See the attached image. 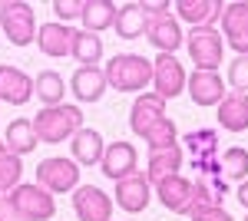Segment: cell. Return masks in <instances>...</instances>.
I'll use <instances>...</instances> for the list:
<instances>
[{
  "label": "cell",
  "mask_w": 248,
  "mask_h": 221,
  "mask_svg": "<svg viewBox=\"0 0 248 221\" xmlns=\"http://www.w3.org/2000/svg\"><path fill=\"white\" fill-rule=\"evenodd\" d=\"M20 172H23L20 155H14L10 148L0 142V192H14L20 185Z\"/></svg>",
  "instance_id": "cell-31"
},
{
  "label": "cell",
  "mask_w": 248,
  "mask_h": 221,
  "mask_svg": "<svg viewBox=\"0 0 248 221\" xmlns=\"http://www.w3.org/2000/svg\"><path fill=\"white\" fill-rule=\"evenodd\" d=\"M116 3L109 0H83V30H90V33H99V30H106V27H113L116 23Z\"/></svg>",
  "instance_id": "cell-26"
},
{
  "label": "cell",
  "mask_w": 248,
  "mask_h": 221,
  "mask_svg": "<svg viewBox=\"0 0 248 221\" xmlns=\"http://www.w3.org/2000/svg\"><path fill=\"white\" fill-rule=\"evenodd\" d=\"M146 37H149V43H153L159 53H169L175 56V50L186 43V37H182V27H179V20L172 17H162V20H153L149 23V30H146Z\"/></svg>",
  "instance_id": "cell-18"
},
{
  "label": "cell",
  "mask_w": 248,
  "mask_h": 221,
  "mask_svg": "<svg viewBox=\"0 0 248 221\" xmlns=\"http://www.w3.org/2000/svg\"><path fill=\"white\" fill-rule=\"evenodd\" d=\"M70 152H73V162L77 165H99L106 146H103V135L96 129H79L70 139Z\"/></svg>",
  "instance_id": "cell-20"
},
{
  "label": "cell",
  "mask_w": 248,
  "mask_h": 221,
  "mask_svg": "<svg viewBox=\"0 0 248 221\" xmlns=\"http://www.w3.org/2000/svg\"><path fill=\"white\" fill-rule=\"evenodd\" d=\"M73 96L77 103H99L103 92H106V73L99 66H79L73 73Z\"/></svg>",
  "instance_id": "cell-19"
},
{
  "label": "cell",
  "mask_w": 248,
  "mask_h": 221,
  "mask_svg": "<svg viewBox=\"0 0 248 221\" xmlns=\"http://www.w3.org/2000/svg\"><path fill=\"white\" fill-rule=\"evenodd\" d=\"M73 211H77L79 221H109L113 198L96 185H79L73 192Z\"/></svg>",
  "instance_id": "cell-9"
},
{
  "label": "cell",
  "mask_w": 248,
  "mask_h": 221,
  "mask_svg": "<svg viewBox=\"0 0 248 221\" xmlns=\"http://www.w3.org/2000/svg\"><path fill=\"white\" fill-rule=\"evenodd\" d=\"M238 205H245V208H248V178L238 185Z\"/></svg>",
  "instance_id": "cell-37"
},
{
  "label": "cell",
  "mask_w": 248,
  "mask_h": 221,
  "mask_svg": "<svg viewBox=\"0 0 248 221\" xmlns=\"http://www.w3.org/2000/svg\"><path fill=\"white\" fill-rule=\"evenodd\" d=\"M192 221H235L225 211V208H209V211H199V215H192Z\"/></svg>",
  "instance_id": "cell-35"
},
{
  "label": "cell",
  "mask_w": 248,
  "mask_h": 221,
  "mask_svg": "<svg viewBox=\"0 0 248 221\" xmlns=\"http://www.w3.org/2000/svg\"><path fill=\"white\" fill-rule=\"evenodd\" d=\"M33 96L43 99V106H60L63 96H66V83H63V76L53 73V70H43V73L33 79Z\"/></svg>",
  "instance_id": "cell-28"
},
{
  "label": "cell",
  "mask_w": 248,
  "mask_h": 221,
  "mask_svg": "<svg viewBox=\"0 0 248 221\" xmlns=\"http://www.w3.org/2000/svg\"><path fill=\"white\" fill-rule=\"evenodd\" d=\"M0 221H23L17 215V208L10 205V198H7V192H0Z\"/></svg>",
  "instance_id": "cell-36"
},
{
  "label": "cell",
  "mask_w": 248,
  "mask_h": 221,
  "mask_svg": "<svg viewBox=\"0 0 248 221\" xmlns=\"http://www.w3.org/2000/svg\"><path fill=\"white\" fill-rule=\"evenodd\" d=\"M139 7H142V14H146V20L153 23V20H162V17H169V3L166 0H139Z\"/></svg>",
  "instance_id": "cell-34"
},
{
  "label": "cell",
  "mask_w": 248,
  "mask_h": 221,
  "mask_svg": "<svg viewBox=\"0 0 248 221\" xmlns=\"http://www.w3.org/2000/svg\"><path fill=\"white\" fill-rule=\"evenodd\" d=\"M113 198H116V205H119L123 211H129V215L146 211V205H149V178H146L142 172H133V175L119 178Z\"/></svg>",
  "instance_id": "cell-12"
},
{
  "label": "cell",
  "mask_w": 248,
  "mask_h": 221,
  "mask_svg": "<svg viewBox=\"0 0 248 221\" xmlns=\"http://www.w3.org/2000/svg\"><path fill=\"white\" fill-rule=\"evenodd\" d=\"M218 20H222V40L235 50V56H248V0L225 3Z\"/></svg>",
  "instance_id": "cell-8"
},
{
  "label": "cell",
  "mask_w": 248,
  "mask_h": 221,
  "mask_svg": "<svg viewBox=\"0 0 248 221\" xmlns=\"http://www.w3.org/2000/svg\"><path fill=\"white\" fill-rule=\"evenodd\" d=\"M218 168H222V178L225 182H245L248 178V152L245 148H229L218 155Z\"/></svg>",
  "instance_id": "cell-29"
},
{
  "label": "cell",
  "mask_w": 248,
  "mask_h": 221,
  "mask_svg": "<svg viewBox=\"0 0 248 221\" xmlns=\"http://www.w3.org/2000/svg\"><path fill=\"white\" fill-rule=\"evenodd\" d=\"M53 14L60 17V23L83 17V0H53Z\"/></svg>",
  "instance_id": "cell-33"
},
{
  "label": "cell",
  "mask_w": 248,
  "mask_h": 221,
  "mask_svg": "<svg viewBox=\"0 0 248 221\" xmlns=\"http://www.w3.org/2000/svg\"><path fill=\"white\" fill-rule=\"evenodd\" d=\"M186 89H189V99L195 106H218V103L225 99V83H222L218 73H202V70H195V73L186 79Z\"/></svg>",
  "instance_id": "cell-14"
},
{
  "label": "cell",
  "mask_w": 248,
  "mask_h": 221,
  "mask_svg": "<svg viewBox=\"0 0 248 221\" xmlns=\"http://www.w3.org/2000/svg\"><path fill=\"white\" fill-rule=\"evenodd\" d=\"M37 46L43 56L66 59L73 50V30L66 23H43V27H37Z\"/></svg>",
  "instance_id": "cell-16"
},
{
  "label": "cell",
  "mask_w": 248,
  "mask_h": 221,
  "mask_svg": "<svg viewBox=\"0 0 248 221\" xmlns=\"http://www.w3.org/2000/svg\"><path fill=\"white\" fill-rule=\"evenodd\" d=\"M153 86L159 99H175L186 92V66L169 53H159V59L153 63Z\"/></svg>",
  "instance_id": "cell-7"
},
{
  "label": "cell",
  "mask_w": 248,
  "mask_h": 221,
  "mask_svg": "<svg viewBox=\"0 0 248 221\" xmlns=\"http://www.w3.org/2000/svg\"><path fill=\"white\" fill-rule=\"evenodd\" d=\"M245 221H248V215H245Z\"/></svg>",
  "instance_id": "cell-38"
},
{
  "label": "cell",
  "mask_w": 248,
  "mask_h": 221,
  "mask_svg": "<svg viewBox=\"0 0 248 221\" xmlns=\"http://www.w3.org/2000/svg\"><path fill=\"white\" fill-rule=\"evenodd\" d=\"M186 152H189V159H209V155H218V135H215L212 129L186 132Z\"/></svg>",
  "instance_id": "cell-30"
},
{
  "label": "cell",
  "mask_w": 248,
  "mask_h": 221,
  "mask_svg": "<svg viewBox=\"0 0 248 221\" xmlns=\"http://www.w3.org/2000/svg\"><path fill=\"white\" fill-rule=\"evenodd\" d=\"M159 119H166V99H159L155 92H139L133 99V112H129L133 132L139 139H146L159 126Z\"/></svg>",
  "instance_id": "cell-10"
},
{
  "label": "cell",
  "mask_w": 248,
  "mask_h": 221,
  "mask_svg": "<svg viewBox=\"0 0 248 221\" xmlns=\"http://www.w3.org/2000/svg\"><path fill=\"white\" fill-rule=\"evenodd\" d=\"M70 56L77 59L79 66H96L99 56H103V40L90 33V30H73V50Z\"/></svg>",
  "instance_id": "cell-27"
},
{
  "label": "cell",
  "mask_w": 248,
  "mask_h": 221,
  "mask_svg": "<svg viewBox=\"0 0 248 221\" xmlns=\"http://www.w3.org/2000/svg\"><path fill=\"white\" fill-rule=\"evenodd\" d=\"M30 122H33V132H37L40 142L57 146V142L73 139V135L83 129V112H79V106L60 103V106H43Z\"/></svg>",
  "instance_id": "cell-1"
},
{
  "label": "cell",
  "mask_w": 248,
  "mask_h": 221,
  "mask_svg": "<svg viewBox=\"0 0 248 221\" xmlns=\"http://www.w3.org/2000/svg\"><path fill=\"white\" fill-rule=\"evenodd\" d=\"M225 195H229V182H225L222 175H215V178H212V175H199V178L192 182L189 218L199 215V211H209V208H222Z\"/></svg>",
  "instance_id": "cell-11"
},
{
  "label": "cell",
  "mask_w": 248,
  "mask_h": 221,
  "mask_svg": "<svg viewBox=\"0 0 248 221\" xmlns=\"http://www.w3.org/2000/svg\"><path fill=\"white\" fill-rule=\"evenodd\" d=\"M113 30L119 33V40H139L146 30H149V20H146V14H142L139 3H126V7L116 10Z\"/></svg>",
  "instance_id": "cell-24"
},
{
  "label": "cell",
  "mask_w": 248,
  "mask_h": 221,
  "mask_svg": "<svg viewBox=\"0 0 248 221\" xmlns=\"http://www.w3.org/2000/svg\"><path fill=\"white\" fill-rule=\"evenodd\" d=\"M106 86L119 92H142L153 83V63L139 53H119L106 63Z\"/></svg>",
  "instance_id": "cell-2"
},
{
  "label": "cell",
  "mask_w": 248,
  "mask_h": 221,
  "mask_svg": "<svg viewBox=\"0 0 248 221\" xmlns=\"http://www.w3.org/2000/svg\"><path fill=\"white\" fill-rule=\"evenodd\" d=\"M222 10H225L222 0H179L175 3V14L192 27H212V20L222 17Z\"/></svg>",
  "instance_id": "cell-22"
},
{
  "label": "cell",
  "mask_w": 248,
  "mask_h": 221,
  "mask_svg": "<svg viewBox=\"0 0 248 221\" xmlns=\"http://www.w3.org/2000/svg\"><path fill=\"white\" fill-rule=\"evenodd\" d=\"M33 99V79L17 66H0V103L27 106Z\"/></svg>",
  "instance_id": "cell-15"
},
{
  "label": "cell",
  "mask_w": 248,
  "mask_h": 221,
  "mask_svg": "<svg viewBox=\"0 0 248 221\" xmlns=\"http://www.w3.org/2000/svg\"><path fill=\"white\" fill-rule=\"evenodd\" d=\"M229 86L235 92H248V56H235L229 66Z\"/></svg>",
  "instance_id": "cell-32"
},
{
  "label": "cell",
  "mask_w": 248,
  "mask_h": 221,
  "mask_svg": "<svg viewBox=\"0 0 248 221\" xmlns=\"http://www.w3.org/2000/svg\"><path fill=\"white\" fill-rule=\"evenodd\" d=\"M192 63L202 73H215L222 66V53H225V40L215 27H192V33L186 37Z\"/></svg>",
  "instance_id": "cell-4"
},
{
  "label": "cell",
  "mask_w": 248,
  "mask_h": 221,
  "mask_svg": "<svg viewBox=\"0 0 248 221\" xmlns=\"http://www.w3.org/2000/svg\"><path fill=\"white\" fill-rule=\"evenodd\" d=\"M155 185V195H159V205L162 208H169L175 215H189V202H192V182L186 175H166V178H159Z\"/></svg>",
  "instance_id": "cell-13"
},
{
  "label": "cell",
  "mask_w": 248,
  "mask_h": 221,
  "mask_svg": "<svg viewBox=\"0 0 248 221\" xmlns=\"http://www.w3.org/2000/svg\"><path fill=\"white\" fill-rule=\"evenodd\" d=\"M3 146L10 148L14 155H30L40 146L37 132H33V122L30 119H14L7 126V132H3Z\"/></svg>",
  "instance_id": "cell-25"
},
{
  "label": "cell",
  "mask_w": 248,
  "mask_h": 221,
  "mask_svg": "<svg viewBox=\"0 0 248 221\" xmlns=\"http://www.w3.org/2000/svg\"><path fill=\"white\" fill-rule=\"evenodd\" d=\"M0 30L14 46H27L37 40V14L30 3L20 0H0Z\"/></svg>",
  "instance_id": "cell-3"
},
{
  "label": "cell",
  "mask_w": 248,
  "mask_h": 221,
  "mask_svg": "<svg viewBox=\"0 0 248 221\" xmlns=\"http://www.w3.org/2000/svg\"><path fill=\"white\" fill-rule=\"evenodd\" d=\"M182 159H186L182 146L153 148V152H149V168H146V178H149V182H159V178H166V175H175V172L182 168Z\"/></svg>",
  "instance_id": "cell-23"
},
{
  "label": "cell",
  "mask_w": 248,
  "mask_h": 221,
  "mask_svg": "<svg viewBox=\"0 0 248 221\" xmlns=\"http://www.w3.org/2000/svg\"><path fill=\"white\" fill-rule=\"evenodd\" d=\"M218 122L229 132L248 129V96L245 92H225V99L218 103Z\"/></svg>",
  "instance_id": "cell-21"
},
{
  "label": "cell",
  "mask_w": 248,
  "mask_h": 221,
  "mask_svg": "<svg viewBox=\"0 0 248 221\" xmlns=\"http://www.w3.org/2000/svg\"><path fill=\"white\" fill-rule=\"evenodd\" d=\"M99 168H103V175L113 178V182L133 175L136 172V146H129V142H113V146H106Z\"/></svg>",
  "instance_id": "cell-17"
},
{
  "label": "cell",
  "mask_w": 248,
  "mask_h": 221,
  "mask_svg": "<svg viewBox=\"0 0 248 221\" xmlns=\"http://www.w3.org/2000/svg\"><path fill=\"white\" fill-rule=\"evenodd\" d=\"M37 185L50 195H66V192H77L79 185V165L73 159H43L37 165Z\"/></svg>",
  "instance_id": "cell-6"
},
{
  "label": "cell",
  "mask_w": 248,
  "mask_h": 221,
  "mask_svg": "<svg viewBox=\"0 0 248 221\" xmlns=\"http://www.w3.org/2000/svg\"><path fill=\"white\" fill-rule=\"evenodd\" d=\"M10 205L17 208V215L23 221H50L57 215V198L50 192H43L40 185H23L20 182L14 192H7Z\"/></svg>",
  "instance_id": "cell-5"
}]
</instances>
